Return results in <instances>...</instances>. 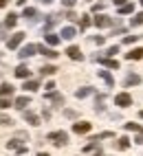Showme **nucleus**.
<instances>
[{"label":"nucleus","instance_id":"nucleus-22","mask_svg":"<svg viewBox=\"0 0 143 156\" xmlns=\"http://www.w3.org/2000/svg\"><path fill=\"white\" fill-rule=\"evenodd\" d=\"M46 99H51L53 103H57V106H59V103H64V97H62V95H57V92H53V90H51L48 95H46Z\"/></svg>","mask_w":143,"mask_h":156},{"label":"nucleus","instance_id":"nucleus-8","mask_svg":"<svg viewBox=\"0 0 143 156\" xmlns=\"http://www.w3.org/2000/svg\"><path fill=\"white\" fill-rule=\"evenodd\" d=\"M66 53H68L70 59H75V62H81V59H84V55H81V51H79L77 46H68V48H66Z\"/></svg>","mask_w":143,"mask_h":156},{"label":"nucleus","instance_id":"nucleus-50","mask_svg":"<svg viewBox=\"0 0 143 156\" xmlns=\"http://www.w3.org/2000/svg\"><path fill=\"white\" fill-rule=\"evenodd\" d=\"M141 5H143V0H141Z\"/></svg>","mask_w":143,"mask_h":156},{"label":"nucleus","instance_id":"nucleus-29","mask_svg":"<svg viewBox=\"0 0 143 156\" xmlns=\"http://www.w3.org/2000/svg\"><path fill=\"white\" fill-rule=\"evenodd\" d=\"M115 136V132H101V134H97V136H93L90 141H99V139H112Z\"/></svg>","mask_w":143,"mask_h":156},{"label":"nucleus","instance_id":"nucleus-44","mask_svg":"<svg viewBox=\"0 0 143 156\" xmlns=\"http://www.w3.org/2000/svg\"><path fill=\"white\" fill-rule=\"evenodd\" d=\"M46 90L51 92V90H55V84H53V81H48V84H46Z\"/></svg>","mask_w":143,"mask_h":156},{"label":"nucleus","instance_id":"nucleus-16","mask_svg":"<svg viewBox=\"0 0 143 156\" xmlns=\"http://www.w3.org/2000/svg\"><path fill=\"white\" fill-rule=\"evenodd\" d=\"M29 103H31V99H29L27 95H22V97H18V99H16V108H18V110H24Z\"/></svg>","mask_w":143,"mask_h":156},{"label":"nucleus","instance_id":"nucleus-30","mask_svg":"<svg viewBox=\"0 0 143 156\" xmlns=\"http://www.w3.org/2000/svg\"><path fill=\"white\" fill-rule=\"evenodd\" d=\"M95 110L101 112L104 110V95H97V101H95Z\"/></svg>","mask_w":143,"mask_h":156},{"label":"nucleus","instance_id":"nucleus-49","mask_svg":"<svg viewBox=\"0 0 143 156\" xmlns=\"http://www.w3.org/2000/svg\"><path fill=\"white\" fill-rule=\"evenodd\" d=\"M141 119H143V110H141Z\"/></svg>","mask_w":143,"mask_h":156},{"label":"nucleus","instance_id":"nucleus-10","mask_svg":"<svg viewBox=\"0 0 143 156\" xmlns=\"http://www.w3.org/2000/svg\"><path fill=\"white\" fill-rule=\"evenodd\" d=\"M88 130H90V123H86V121L75 123V126H73V132H75V134H86Z\"/></svg>","mask_w":143,"mask_h":156},{"label":"nucleus","instance_id":"nucleus-27","mask_svg":"<svg viewBox=\"0 0 143 156\" xmlns=\"http://www.w3.org/2000/svg\"><path fill=\"white\" fill-rule=\"evenodd\" d=\"M22 16H24V18H29V20H35V18H38V11H35V9H31V7H27Z\"/></svg>","mask_w":143,"mask_h":156},{"label":"nucleus","instance_id":"nucleus-2","mask_svg":"<svg viewBox=\"0 0 143 156\" xmlns=\"http://www.w3.org/2000/svg\"><path fill=\"white\" fill-rule=\"evenodd\" d=\"M115 103L121 106V108H128V106H132V97L128 95V92H119V95L115 97Z\"/></svg>","mask_w":143,"mask_h":156},{"label":"nucleus","instance_id":"nucleus-11","mask_svg":"<svg viewBox=\"0 0 143 156\" xmlns=\"http://www.w3.org/2000/svg\"><path fill=\"white\" fill-rule=\"evenodd\" d=\"M126 59H143V46L141 48H132L130 53H126Z\"/></svg>","mask_w":143,"mask_h":156},{"label":"nucleus","instance_id":"nucleus-46","mask_svg":"<svg viewBox=\"0 0 143 156\" xmlns=\"http://www.w3.org/2000/svg\"><path fill=\"white\" fill-rule=\"evenodd\" d=\"M40 2H42V5H51L53 0H40Z\"/></svg>","mask_w":143,"mask_h":156},{"label":"nucleus","instance_id":"nucleus-24","mask_svg":"<svg viewBox=\"0 0 143 156\" xmlns=\"http://www.w3.org/2000/svg\"><path fill=\"white\" fill-rule=\"evenodd\" d=\"M81 152H86V154H88V152H97V154H99V152H101V147L97 145V141H93V143H88V145H86V147L81 150Z\"/></svg>","mask_w":143,"mask_h":156},{"label":"nucleus","instance_id":"nucleus-45","mask_svg":"<svg viewBox=\"0 0 143 156\" xmlns=\"http://www.w3.org/2000/svg\"><path fill=\"white\" fill-rule=\"evenodd\" d=\"M112 5H119L121 7V5H126V0H112Z\"/></svg>","mask_w":143,"mask_h":156},{"label":"nucleus","instance_id":"nucleus-12","mask_svg":"<svg viewBox=\"0 0 143 156\" xmlns=\"http://www.w3.org/2000/svg\"><path fill=\"white\" fill-rule=\"evenodd\" d=\"M97 75H99L101 79H104V81H106V84H108L110 88H112V86H115V79H112V75H110V73H108V70H97Z\"/></svg>","mask_w":143,"mask_h":156},{"label":"nucleus","instance_id":"nucleus-35","mask_svg":"<svg viewBox=\"0 0 143 156\" xmlns=\"http://www.w3.org/2000/svg\"><path fill=\"white\" fill-rule=\"evenodd\" d=\"M134 42H137V35H126V37H123V44H126V46L134 44Z\"/></svg>","mask_w":143,"mask_h":156},{"label":"nucleus","instance_id":"nucleus-17","mask_svg":"<svg viewBox=\"0 0 143 156\" xmlns=\"http://www.w3.org/2000/svg\"><path fill=\"white\" fill-rule=\"evenodd\" d=\"M139 81H141V77L137 75V73H130V75L126 77V86H128V88H130V86H137Z\"/></svg>","mask_w":143,"mask_h":156},{"label":"nucleus","instance_id":"nucleus-6","mask_svg":"<svg viewBox=\"0 0 143 156\" xmlns=\"http://www.w3.org/2000/svg\"><path fill=\"white\" fill-rule=\"evenodd\" d=\"M7 150H13L18 154H27V145H22L20 141H9L7 143Z\"/></svg>","mask_w":143,"mask_h":156},{"label":"nucleus","instance_id":"nucleus-15","mask_svg":"<svg viewBox=\"0 0 143 156\" xmlns=\"http://www.w3.org/2000/svg\"><path fill=\"white\" fill-rule=\"evenodd\" d=\"M59 35H62L64 40H73V37L77 35V31H75L73 27H64V29H62V33H59Z\"/></svg>","mask_w":143,"mask_h":156},{"label":"nucleus","instance_id":"nucleus-39","mask_svg":"<svg viewBox=\"0 0 143 156\" xmlns=\"http://www.w3.org/2000/svg\"><path fill=\"white\" fill-rule=\"evenodd\" d=\"M106 53H108L110 57H115V53H119V46H110V48L106 51Z\"/></svg>","mask_w":143,"mask_h":156},{"label":"nucleus","instance_id":"nucleus-21","mask_svg":"<svg viewBox=\"0 0 143 156\" xmlns=\"http://www.w3.org/2000/svg\"><path fill=\"white\" fill-rule=\"evenodd\" d=\"M88 95H93V88H90V86H84V88H79V90L75 92L77 99H84V97H88Z\"/></svg>","mask_w":143,"mask_h":156},{"label":"nucleus","instance_id":"nucleus-9","mask_svg":"<svg viewBox=\"0 0 143 156\" xmlns=\"http://www.w3.org/2000/svg\"><path fill=\"white\" fill-rule=\"evenodd\" d=\"M95 24L97 27H112V24H115V20L108 18V16H97L95 18Z\"/></svg>","mask_w":143,"mask_h":156},{"label":"nucleus","instance_id":"nucleus-33","mask_svg":"<svg viewBox=\"0 0 143 156\" xmlns=\"http://www.w3.org/2000/svg\"><path fill=\"white\" fill-rule=\"evenodd\" d=\"M123 128H126V130H132V132H143V128H141V126H137V123H126Z\"/></svg>","mask_w":143,"mask_h":156},{"label":"nucleus","instance_id":"nucleus-40","mask_svg":"<svg viewBox=\"0 0 143 156\" xmlns=\"http://www.w3.org/2000/svg\"><path fill=\"white\" fill-rule=\"evenodd\" d=\"M104 7H106L104 2H97V5H93V7H90V9H93V11L97 13V11H101V9H104Z\"/></svg>","mask_w":143,"mask_h":156},{"label":"nucleus","instance_id":"nucleus-32","mask_svg":"<svg viewBox=\"0 0 143 156\" xmlns=\"http://www.w3.org/2000/svg\"><path fill=\"white\" fill-rule=\"evenodd\" d=\"M132 11H134V7H132V5H128V2L119 7V13H132Z\"/></svg>","mask_w":143,"mask_h":156},{"label":"nucleus","instance_id":"nucleus-31","mask_svg":"<svg viewBox=\"0 0 143 156\" xmlns=\"http://www.w3.org/2000/svg\"><path fill=\"white\" fill-rule=\"evenodd\" d=\"M130 147V139L128 136H121L119 139V150H128Z\"/></svg>","mask_w":143,"mask_h":156},{"label":"nucleus","instance_id":"nucleus-43","mask_svg":"<svg viewBox=\"0 0 143 156\" xmlns=\"http://www.w3.org/2000/svg\"><path fill=\"white\" fill-rule=\"evenodd\" d=\"M137 143H139V145L143 143V132H137Z\"/></svg>","mask_w":143,"mask_h":156},{"label":"nucleus","instance_id":"nucleus-5","mask_svg":"<svg viewBox=\"0 0 143 156\" xmlns=\"http://www.w3.org/2000/svg\"><path fill=\"white\" fill-rule=\"evenodd\" d=\"M93 59H95V62H101V64H104L106 68H115V70L119 68V62H117L115 57H108V59H104V57H97V55H95Z\"/></svg>","mask_w":143,"mask_h":156},{"label":"nucleus","instance_id":"nucleus-1","mask_svg":"<svg viewBox=\"0 0 143 156\" xmlns=\"http://www.w3.org/2000/svg\"><path fill=\"white\" fill-rule=\"evenodd\" d=\"M46 139L53 141V145H57V147H62V145H66V141H68V134L66 132H51Z\"/></svg>","mask_w":143,"mask_h":156},{"label":"nucleus","instance_id":"nucleus-41","mask_svg":"<svg viewBox=\"0 0 143 156\" xmlns=\"http://www.w3.org/2000/svg\"><path fill=\"white\" fill-rule=\"evenodd\" d=\"M66 18H68V20H73V22H75V20H77V13H75V11H70V9H68V11H66Z\"/></svg>","mask_w":143,"mask_h":156},{"label":"nucleus","instance_id":"nucleus-25","mask_svg":"<svg viewBox=\"0 0 143 156\" xmlns=\"http://www.w3.org/2000/svg\"><path fill=\"white\" fill-rule=\"evenodd\" d=\"M141 24H143V11H141V13H137L134 18L130 20V27H141Z\"/></svg>","mask_w":143,"mask_h":156},{"label":"nucleus","instance_id":"nucleus-7","mask_svg":"<svg viewBox=\"0 0 143 156\" xmlns=\"http://www.w3.org/2000/svg\"><path fill=\"white\" fill-rule=\"evenodd\" d=\"M22 117H24V121H27V123H31V126H40V119H38V114H35V112L24 110V112H22Z\"/></svg>","mask_w":143,"mask_h":156},{"label":"nucleus","instance_id":"nucleus-23","mask_svg":"<svg viewBox=\"0 0 143 156\" xmlns=\"http://www.w3.org/2000/svg\"><path fill=\"white\" fill-rule=\"evenodd\" d=\"M16 22H18V16H16V13H9V16L5 18V27H7V29L16 27Z\"/></svg>","mask_w":143,"mask_h":156},{"label":"nucleus","instance_id":"nucleus-28","mask_svg":"<svg viewBox=\"0 0 143 156\" xmlns=\"http://www.w3.org/2000/svg\"><path fill=\"white\" fill-rule=\"evenodd\" d=\"M24 88L33 92V90H38V88H40V84H38V81H35V79H31V81H24Z\"/></svg>","mask_w":143,"mask_h":156},{"label":"nucleus","instance_id":"nucleus-19","mask_svg":"<svg viewBox=\"0 0 143 156\" xmlns=\"http://www.w3.org/2000/svg\"><path fill=\"white\" fill-rule=\"evenodd\" d=\"M29 73H31V70H29L24 64H20V66L16 68V77H20V79H27V77H29Z\"/></svg>","mask_w":143,"mask_h":156},{"label":"nucleus","instance_id":"nucleus-20","mask_svg":"<svg viewBox=\"0 0 143 156\" xmlns=\"http://www.w3.org/2000/svg\"><path fill=\"white\" fill-rule=\"evenodd\" d=\"M13 95V86L11 84H2L0 86V97H11Z\"/></svg>","mask_w":143,"mask_h":156},{"label":"nucleus","instance_id":"nucleus-38","mask_svg":"<svg viewBox=\"0 0 143 156\" xmlns=\"http://www.w3.org/2000/svg\"><path fill=\"white\" fill-rule=\"evenodd\" d=\"M88 27H90V18L84 16V18H81V29H88Z\"/></svg>","mask_w":143,"mask_h":156},{"label":"nucleus","instance_id":"nucleus-3","mask_svg":"<svg viewBox=\"0 0 143 156\" xmlns=\"http://www.w3.org/2000/svg\"><path fill=\"white\" fill-rule=\"evenodd\" d=\"M22 40H24V33H13L11 37H9V42H7V46H9V48L13 51V48H18L20 44H22Z\"/></svg>","mask_w":143,"mask_h":156},{"label":"nucleus","instance_id":"nucleus-18","mask_svg":"<svg viewBox=\"0 0 143 156\" xmlns=\"http://www.w3.org/2000/svg\"><path fill=\"white\" fill-rule=\"evenodd\" d=\"M44 40H46V42H48L51 46H55V44H59V40H62V37H59V35H55V33H51V31H48V33H44Z\"/></svg>","mask_w":143,"mask_h":156},{"label":"nucleus","instance_id":"nucleus-14","mask_svg":"<svg viewBox=\"0 0 143 156\" xmlns=\"http://www.w3.org/2000/svg\"><path fill=\"white\" fill-rule=\"evenodd\" d=\"M59 22V16H48V20H46V24H44V33H48L51 29H53L55 24Z\"/></svg>","mask_w":143,"mask_h":156},{"label":"nucleus","instance_id":"nucleus-42","mask_svg":"<svg viewBox=\"0 0 143 156\" xmlns=\"http://www.w3.org/2000/svg\"><path fill=\"white\" fill-rule=\"evenodd\" d=\"M93 42H95L97 46H101V44H104V42H106V37H104V35H99V37H95V40H93Z\"/></svg>","mask_w":143,"mask_h":156},{"label":"nucleus","instance_id":"nucleus-26","mask_svg":"<svg viewBox=\"0 0 143 156\" xmlns=\"http://www.w3.org/2000/svg\"><path fill=\"white\" fill-rule=\"evenodd\" d=\"M40 73H42V75H55V73H57V68L55 66H42V68H40Z\"/></svg>","mask_w":143,"mask_h":156},{"label":"nucleus","instance_id":"nucleus-34","mask_svg":"<svg viewBox=\"0 0 143 156\" xmlns=\"http://www.w3.org/2000/svg\"><path fill=\"white\" fill-rule=\"evenodd\" d=\"M11 117H7V114H0V126H11Z\"/></svg>","mask_w":143,"mask_h":156},{"label":"nucleus","instance_id":"nucleus-36","mask_svg":"<svg viewBox=\"0 0 143 156\" xmlns=\"http://www.w3.org/2000/svg\"><path fill=\"white\" fill-rule=\"evenodd\" d=\"M11 106V101H9L7 97H0V110H5V108H9Z\"/></svg>","mask_w":143,"mask_h":156},{"label":"nucleus","instance_id":"nucleus-13","mask_svg":"<svg viewBox=\"0 0 143 156\" xmlns=\"http://www.w3.org/2000/svg\"><path fill=\"white\" fill-rule=\"evenodd\" d=\"M38 51H40L42 55L51 57V59H55V57H57V53H55V51H53V48H48V46H44V44H40V46H38Z\"/></svg>","mask_w":143,"mask_h":156},{"label":"nucleus","instance_id":"nucleus-37","mask_svg":"<svg viewBox=\"0 0 143 156\" xmlns=\"http://www.w3.org/2000/svg\"><path fill=\"white\" fill-rule=\"evenodd\" d=\"M75 2H77V0H62V5H64L66 9H73V7H75Z\"/></svg>","mask_w":143,"mask_h":156},{"label":"nucleus","instance_id":"nucleus-48","mask_svg":"<svg viewBox=\"0 0 143 156\" xmlns=\"http://www.w3.org/2000/svg\"><path fill=\"white\" fill-rule=\"evenodd\" d=\"M16 2H18V5H24V2H27V0H16Z\"/></svg>","mask_w":143,"mask_h":156},{"label":"nucleus","instance_id":"nucleus-4","mask_svg":"<svg viewBox=\"0 0 143 156\" xmlns=\"http://www.w3.org/2000/svg\"><path fill=\"white\" fill-rule=\"evenodd\" d=\"M35 51H38V46H33V44H27V46H22L20 48V59H27V57H31V55H35Z\"/></svg>","mask_w":143,"mask_h":156},{"label":"nucleus","instance_id":"nucleus-47","mask_svg":"<svg viewBox=\"0 0 143 156\" xmlns=\"http://www.w3.org/2000/svg\"><path fill=\"white\" fill-rule=\"evenodd\" d=\"M2 7H7V0H0V9H2Z\"/></svg>","mask_w":143,"mask_h":156}]
</instances>
